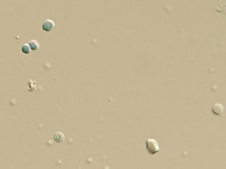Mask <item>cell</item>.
Instances as JSON below:
<instances>
[{
	"label": "cell",
	"instance_id": "cell-1",
	"mask_svg": "<svg viewBox=\"0 0 226 169\" xmlns=\"http://www.w3.org/2000/svg\"><path fill=\"white\" fill-rule=\"evenodd\" d=\"M146 148L148 153L151 155H155L159 150L158 143L153 139H147L146 141Z\"/></svg>",
	"mask_w": 226,
	"mask_h": 169
},
{
	"label": "cell",
	"instance_id": "cell-2",
	"mask_svg": "<svg viewBox=\"0 0 226 169\" xmlns=\"http://www.w3.org/2000/svg\"><path fill=\"white\" fill-rule=\"evenodd\" d=\"M55 27V22L50 19H47L42 24V29L46 32H50Z\"/></svg>",
	"mask_w": 226,
	"mask_h": 169
},
{
	"label": "cell",
	"instance_id": "cell-3",
	"mask_svg": "<svg viewBox=\"0 0 226 169\" xmlns=\"http://www.w3.org/2000/svg\"><path fill=\"white\" fill-rule=\"evenodd\" d=\"M212 110L215 115H221L223 112L224 107L221 103H216L213 106Z\"/></svg>",
	"mask_w": 226,
	"mask_h": 169
},
{
	"label": "cell",
	"instance_id": "cell-4",
	"mask_svg": "<svg viewBox=\"0 0 226 169\" xmlns=\"http://www.w3.org/2000/svg\"><path fill=\"white\" fill-rule=\"evenodd\" d=\"M65 137L62 133L57 132L53 136V139L56 143H61L64 140Z\"/></svg>",
	"mask_w": 226,
	"mask_h": 169
},
{
	"label": "cell",
	"instance_id": "cell-5",
	"mask_svg": "<svg viewBox=\"0 0 226 169\" xmlns=\"http://www.w3.org/2000/svg\"><path fill=\"white\" fill-rule=\"evenodd\" d=\"M29 47H30V48L31 50L32 51H36L39 48V44L38 43V42L35 40H32L31 41L29 42L28 43Z\"/></svg>",
	"mask_w": 226,
	"mask_h": 169
},
{
	"label": "cell",
	"instance_id": "cell-6",
	"mask_svg": "<svg viewBox=\"0 0 226 169\" xmlns=\"http://www.w3.org/2000/svg\"><path fill=\"white\" fill-rule=\"evenodd\" d=\"M30 51H31V48H30V47L29 45L28 44H25L24 45H22V51L25 54H28L30 53Z\"/></svg>",
	"mask_w": 226,
	"mask_h": 169
}]
</instances>
